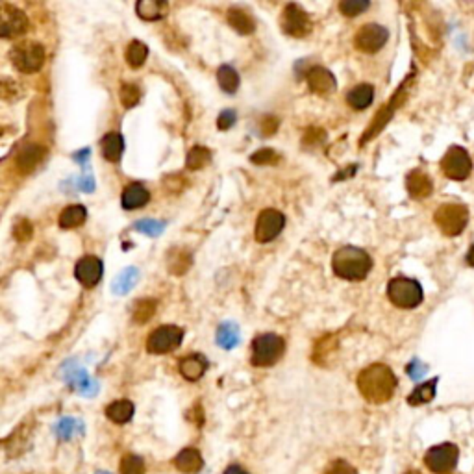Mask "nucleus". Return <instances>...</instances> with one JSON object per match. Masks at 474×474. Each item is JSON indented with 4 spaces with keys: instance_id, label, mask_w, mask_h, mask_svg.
Instances as JSON below:
<instances>
[{
    "instance_id": "9d476101",
    "label": "nucleus",
    "mask_w": 474,
    "mask_h": 474,
    "mask_svg": "<svg viewBox=\"0 0 474 474\" xmlns=\"http://www.w3.org/2000/svg\"><path fill=\"white\" fill-rule=\"evenodd\" d=\"M280 26L285 34L291 35V37H298V39L312 34L313 30L312 19L298 4H287L283 8Z\"/></svg>"
},
{
    "instance_id": "dca6fc26",
    "label": "nucleus",
    "mask_w": 474,
    "mask_h": 474,
    "mask_svg": "<svg viewBox=\"0 0 474 474\" xmlns=\"http://www.w3.org/2000/svg\"><path fill=\"white\" fill-rule=\"evenodd\" d=\"M406 189H408L411 198L424 200V198H428L434 193V182H432V178L424 171L415 169V171H411L406 176Z\"/></svg>"
},
{
    "instance_id": "cd10ccee",
    "label": "nucleus",
    "mask_w": 474,
    "mask_h": 474,
    "mask_svg": "<svg viewBox=\"0 0 474 474\" xmlns=\"http://www.w3.org/2000/svg\"><path fill=\"white\" fill-rule=\"evenodd\" d=\"M133 411H135V408L130 400H115L106 408V417L115 424H126V422L132 421Z\"/></svg>"
},
{
    "instance_id": "9b49d317",
    "label": "nucleus",
    "mask_w": 474,
    "mask_h": 474,
    "mask_svg": "<svg viewBox=\"0 0 474 474\" xmlns=\"http://www.w3.org/2000/svg\"><path fill=\"white\" fill-rule=\"evenodd\" d=\"M389 32L388 28H383L380 24L369 23L363 24L358 30V34L354 35V46L365 54H375L378 50H382L383 45L388 43Z\"/></svg>"
},
{
    "instance_id": "20e7f679",
    "label": "nucleus",
    "mask_w": 474,
    "mask_h": 474,
    "mask_svg": "<svg viewBox=\"0 0 474 474\" xmlns=\"http://www.w3.org/2000/svg\"><path fill=\"white\" fill-rule=\"evenodd\" d=\"M434 222L446 237L459 236L468 225V208L465 204L446 202L435 209Z\"/></svg>"
},
{
    "instance_id": "4c0bfd02",
    "label": "nucleus",
    "mask_w": 474,
    "mask_h": 474,
    "mask_svg": "<svg viewBox=\"0 0 474 474\" xmlns=\"http://www.w3.org/2000/svg\"><path fill=\"white\" fill-rule=\"evenodd\" d=\"M119 97H121V102L124 108H133V106H138L139 99H141V91L133 84H124L121 87V91H119Z\"/></svg>"
},
{
    "instance_id": "412c9836",
    "label": "nucleus",
    "mask_w": 474,
    "mask_h": 474,
    "mask_svg": "<svg viewBox=\"0 0 474 474\" xmlns=\"http://www.w3.org/2000/svg\"><path fill=\"white\" fill-rule=\"evenodd\" d=\"M193 263V256L187 249H171L167 254V269L171 274H185Z\"/></svg>"
},
{
    "instance_id": "a878e982",
    "label": "nucleus",
    "mask_w": 474,
    "mask_h": 474,
    "mask_svg": "<svg viewBox=\"0 0 474 474\" xmlns=\"http://www.w3.org/2000/svg\"><path fill=\"white\" fill-rule=\"evenodd\" d=\"M372 99H375V87L369 86V84H361V86H356L354 89H350V93L347 95V102L350 104V108L354 110H365L372 104Z\"/></svg>"
},
{
    "instance_id": "1a4fd4ad",
    "label": "nucleus",
    "mask_w": 474,
    "mask_h": 474,
    "mask_svg": "<svg viewBox=\"0 0 474 474\" xmlns=\"http://www.w3.org/2000/svg\"><path fill=\"white\" fill-rule=\"evenodd\" d=\"M184 339V330L174 324H165L152 332L146 339V350L151 354H167L178 348Z\"/></svg>"
},
{
    "instance_id": "f257e3e1",
    "label": "nucleus",
    "mask_w": 474,
    "mask_h": 474,
    "mask_svg": "<svg viewBox=\"0 0 474 474\" xmlns=\"http://www.w3.org/2000/svg\"><path fill=\"white\" fill-rule=\"evenodd\" d=\"M358 389L370 404H386L393 399L397 376L388 365L375 363L365 367L358 376Z\"/></svg>"
},
{
    "instance_id": "e433bc0d",
    "label": "nucleus",
    "mask_w": 474,
    "mask_h": 474,
    "mask_svg": "<svg viewBox=\"0 0 474 474\" xmlns=\"http://www.w3.org/2000/svg\"><path fill=\"white\" fill-rule=\"evenodd\" d=\"M369 2L367 0H343L339 4V12L347 17H356L359 13H363L365 10H369Z\"/></svg>"
},
{
    "instance_id": "39448f33",
    "label": "nucleus",
    "mask_w": 474,
    "mask_h": 474,
    "mask_svg": "<svg viewBox=\"0 0 474 474\" xmlns=\"http://www.w3.org/2000/svg\"><path fill=\"white\" fill-rule=\"evenodd\" d=\"M285 341L276 334H261L252 341L250 363L254 367H271L283 356Z\"/></svg>"
},
{
    "instance_id": "c756f323",
    "label": "nucleus",
    "mask_w": 474,
    "mask_h": 474,
    "mask_svg": "<svg viewBox=\"0 0 474 474\" xmlns=\"http://www.w3.org/2000/svg\"><path fill=\"white\" fill-rule=\"evenodd\" d=\"M217 345L225 350H231L239 345V326L234 323H222L217 328Z\"/></svg>"
},
{
    "instance_id": "37998d69",
    "label": "nucleus",
    "mask_w": 474,
    "mask_h": 474,
    "mask_svg": "<svg viewBox=\"0 0 474 474\" xmlns=\"http://www.w3.org/2000/svg\"><path fill=\"white\" fill-rule=\"evenodd\" d=\"M236 121H237L236 111L225 110L219 115V119H217V128H219V130H230V128L236 124Z\"/></svg>"
},
{
    "instance_id": "4be33fe9",
    "label": "nucleus",
    "mask_w": 474,
    "mask_h": 474,
    "mask_svg": "<svg viewBox=\"0 0 474 474\" xmlns=\"http://www.w3.org/2000/svg\"><path fill=\"white\" fill-rule=\"evenodd\" d=\"M135 12L143 21H160L167 15V2L162 0H141L135 4Z\"/></svg>"
},
{
    "instance_id": "09e8293b",
    "label": "nucleus",
    "mask_w": 474,
    "mask_h": 474,
    "mask_svg": "<svg viewBox=\"0 0 474 474\" xmlns=\"http://www.w3.org/2000/svg\"><path fill=\"white\" fill-rule=\"evenodd\" d=\"M467 263L471 267H474V245H473V247H471V250H468V252H467Z\"/></svg>"
},
{
    "instance_id": "6ab92c4d",
    "label": "nucleus",
    "mask_w": 474,
    "mask_h": 474,
    "mask_svg": "<svg viewBox=\"0 0 474 474\" xmlns=\"http://www.w3.org/2000/svg\"><path fill=\"white\" fill-rule=\"evenodd\" d=\"M173 465L184 474H197L204 467V459L197 448H184L173 459Z\"/></svg>"
},
{
    "instance_id": "b1692460",
    "label": "nucleus",
    "mask_w": 474,
    "mask_h": 474,
    "mask_svg": "<svg viewBox=\"0 0 474 474\" xmlns=\"http://www.w3.org/2000/svg\"><path fill=\"white\" fill-rule=\"evenodd\" d=\"M100 146H102V156H104L108 162L115 163L121 160L122 151H124V139H122L121 133L110 132L102 138Z\"/></svg>"
},
{
    "instance_id": "a211bd4d",
    "label": "nucleus",
    "mask_w": 474,
    "mask_h": 474,
    "mask_svg": "<svg viewBox=\"0 0 474 474\" xmlns=\"http://www.w3.org/2000/svg\"><path fill=\"white\" fill-rule=\"evenodd\" d=\"M45 154H46L45 146H41V145H26L24 149H21V152H19V156H17V162H15L19 173L21 174L34 173L35 169H37V165L45 160Z\"/></svg>"
},
{
    "instance_id": "c9c22d12",
    "label": "nucleus",
    "mask_w": 474,
    "mask_h": 474,
    "mask_svg": "<svg viewBox=\"0 0 474 474\" xmlns=\"http://www.w3.org/2000/svg\"><path fill=\"white\" fill-rule=\"evenodd\" d=\"M133 228L149 237H158L160 234H163V230H165V222L156 219H141L133 225Z\"/></svg>"
},
{
    "instance_id": "f8f14e48",
    "label": "nucleus",
    "mask_w": 474,
    "mask_h": 474,
    "mask_svg": "<svg viewBox=\"0 0 474 474\" xmlns=\"http://www.w3.org/2000/svg\"><path fill=\"white\" fill-rule=\"evenodd\" d=\"M285 226V217L276 209H263L256 220V241L260 243H269L274 237L280 236V231Z\"/></svg>"
},
{
    "instance_id": "de8ad7c7",
    "label": "nucleus",
    "mask_w": 474,
    "mask_h": 474,
    "mask_svg": "<svg viewBox=\"0 0 474 474\" xmlns=\"http://www.w3.org/2000/svg\"><path fill=\"white\" fill-rule=\"evenodd\" d=\"M222 474H249L241 465H228Z\"/></svg>"
},
{
    "instance_id": "2f4dec72",
    "label": "nucleus",
    "mask_w": 474,
    "mask_h": 474,
    "mask_svg": "<svg viewBox=\"0 0 474 474\" xmlns=\"http://www.w3.org/2000/svg\"><path fill=\"white\" fill-rule=\"evenodd\" d=\"M146 56H149V48H146V45L143 41H130V45H128L126 48V61L130 67L139 69L141 65L145 64Z\"/></svg>"
},
{
    "instance_id": "7c9ffc66",
    "label": "nucleus",
    "mask_w": 474,
    "mask_h": 474,
    "mask_svg": "<svg viewBox=\"0 0 474 474\" xmlns=\"http://www.w3.org/2000/svg\"><path fill=\"white\" fill-rule=\"evenodd\" d=\"M217 80H219L220 89L228 93V95H234L237 91V87H239V75H237V70L234 67H230V65L219 67V70H217Z\"/></svg>"
},
{
    "instance_id": "5701e85b",
    "label": "nucleus",
    "mask_w": 474,
    "mask_h": 474,
    "mask_svg": "<svg viewBox=\"0 0 474 474\" xmlns=\"http://www.w3.org/2000/svg\"><path fill=\"white\" fill-rule=\"evenodd\" d=\"M226 19H228L231 28L241 35H250L256 28L254 19L250 17L249 13L241 10V8H230L228 13H226Z\"/></svg>"
},
{
    "instance_id": "4468645a",
    "label": "nucleus",
    "mask_w": 474,
    "mask_h": 474,
    "mask_svg": "<svg viewBox=\"0 0 474 474\" xmlns=\"http://www.w3.org/2000/svg\"><path fill=\"white\" fill-rule=\"evenodd\" d=\"M102 272H104V265L97 256H86L75 267L76 280L84 287H95L102 280Z\"/></svg>"
},
{
    "instance_id": "58836bf2",
    "label": "nucleus",
    "mask_w": 474,
    "mask_h": 474,
    "mask_svg": "<svg viewBox=\"0 0 474 474\" xmlns=\"http://www.w3.org/2000/svg\"><path fill=\"white\" fill-rule=\"evenodd\" d=\"M250 162L256 163V165H276L280 162V154L272 149H261L250 156Z\"/></svg>"
},
{
    "instance_id": "79ce46f5",
    "label": "nucleus",
    "mask_w": 474,
    "mask_h": 474,
    "mask_svg": "<svg viewBox=\"0 0 474 474\" xmlns=\"http://www.w3.org/2000/svg\"><path fill=\"white\" fill-rule=\"evenodd\" d=\"M324 474H358V473H356V468H354L348 462H345V459H336V462H332L328 467H326Z\"/></svg>"
},
{
    "instance_id": "a18cd8bd",
    "label": "nucleus",
    "mask_w": 474,
    "mask_h": 474,
    "mask_svg": "<svg viewBox=\"0 0 474 474\" xmlns=\"http://www.w3.org/2000/svg\"><path fill=\"white\" fill-rule=\"evenodd\" d=\"M278 124H280V122H278L276 117H265V121H263V124H261L263 133H265V135H272V133L278 130Z\"/></svg>"
},
{
    "instance_id": "f3484780",
    "label": "nucleus",
    "mask_w": 474,
    "mask_h": 474,
    "mask_svg": "<svg viewBox=\"0 0 474 474\" xmlns=\"http://www.w3.org/2000/svg\"><path fill=\"white\" fill-rule=\"evenodd\" d=\"M180 375L184 376L189 382H197L208 370V359L202 354H187L185 358L180 359Z\"/></svg>"
},
{
    "instance_id": "49530a36",
    "label": "nucleus",
    "mask_w": 474,
    "mask_h": 474,
    "mask_svg": "<svg viewBox=\"0 0 474 474\" xmlns=\"http://www.w3.org/2000/svg\"><path fill=\"white\" fill-rule=\"evenodd\" d=\"M89 156H91V151H89V149H82L80 152H75V154H73V160H75L76 163H80V165H86Z\"/></svg>"
},
{
    "instance_id": "c03bdc74",
    "label": "nucleus",
    "mask_w": 474,
    "mask_h": 474,
    "mask_svg": "<svg viewBox=\"0 0 474 474\" xmlns=\"http://www.w3.org/2000/svg\"><path fill=\"white\" fill-rule=\"evenodd\" d=\"M76 187L84 193L95 191V180H93L91 174H82L80 178L76 180Z\"/></svg>"
},
{
    "instance_id": "393cba45",
    "label": "nucleus",
    "mask_w": 474,
    "mask_h": 474,
    "mask_svg": "<svg viewBox=\"0 0 474 474\" xmlns=\"http://www.w3.org/2000/svg\"><path fill=\"white\" fill-rule=\"evenodd\" d=\"M139 280V271L135 267H126L124 271L119 272L115 276V280L111 282V291L113 295H128L130 291L133 290V285L138 283Z\"/></svg>"
},
{
    "instance_id": "72a5a7b5",
    "label": "nucleus",
    "mask_w": 474,
    "mask_h": 474,
    "mask_svg": "<svg viewBox=\"0 0 474 474\" xmlns=\"http://www.w3.org/2000/svg\"><path fill=\"white\" fill-rule=\"evenodd\" d=\"M154 313H156V302L143 298V301L135 302V306H133V321L139 324H145L154 317Z\"/></svg>"
},
{
    "instance_id": "c85d7f7f",
    "label": "nucleus",
    "mask_w": 474,
    "mask_h": 474,
    "mask_svg": "<svg viewBox=\"0 0 474 474\" xmlns=\"http://www.w3.org/2000/svg\"><path fill=\"white\" fill-rule=\"evenodd\" d=\"M435 388H437V378H432L430 382H424L421 386H417L411 395L408 397V404L410 406H422L432 402L435 397Z\"/></svg>"
},
{
    "instance_id": "a19ab883",
    "label": "nucleus",
    "mask_w": 474,
    "mask_h": 474,
    "mask_svg": "<svg viewBox=\"0 0 474 474\" xmlns=\"http://www.w3.org/2000/svg\"><path fill=\"white\" fill-rule=\"evenodd\" d=\"M32 234H34V228H32V222L28 219L17 220L13 226V236L17 241H28Z\"/></svg>"
},
{
    "instance_id": "aec40b11",
    "label": "nucleus",
    "mask_w": 474,
    "mask_h": 474,
    "mask_svg": "<svg viewBox=\"0 0 474 474\" xmlns=\"http://www.w3.org/2000/svg\"><path fill=\"white\" fill-rule=\"evenodd\" d=\"M149 200H151V193H149L145 185L141 184L126 185L121 197V204L124 209L143 208Z\"/></svg>"
},
{
    "instance_id": "ddd939ff",
    "label": "nucleus",
    "mask_w": 474,
    "mask_h": 474,
    "mask_svg": "<svg viewBox=\"0 0 474 474\" xmlns=\"http://www.w3.org/2000/svg\"><path fill=\"white\" fill-rule=\"evenodd\" d=\"M28 30V19L21 12L19 8L10 6V4H2L0 8V35L4 39L10 37H17Z\"/></svg>"
},
{
    "instance_id": "0eeeda50",
    "label": "nucleus",
    "mask_w": 474,
    "mask_h": 474,
    "mask_svg": "<svg viewBox=\"0 0 474 474\" xmlns=\"http://www.w3.org/2000/svg\"><path fill=\"white\" fill-rule=\"evenodd\" d=\"M441 171L446 178L454 180V182H463L467 180L473 173V160L465 149L462 146H451L445 152V156L441 160Z\"/></svg>"
},
{
    "instance_id": "473e14b6",
    "label": "nucleus",
    "mask_w": 474,
    "mask_h": 474,
    "mask_svg": "<svg viewBox=\"0 0 474 474\" xmlns=\"http://www.w3.org/2000/svg\"><path fill=\"white\" fill-rule=\"evenodd\" d=\"M209 162H211V152L206 146H193L189 154H187L185 165L191 171H198V169L206 167Z\"/></svg>"
},
{
    "instance_id": "2eb2a0df",
    "label": "nucleus",
    "mask_w": 474,
    "mask_h": 474,
    "mask_svg": "<svg viewBox=\"0 0 474 474\" xmlns=\"http://www.w3.org/2000/svg\"><path fill=\"white\" fill-rule=\"evenodd\" d=\"M307 86L312 89L315 95H321V97H328L332 93L337 89V82L334 78V75L330 73L328 69L324 67H312L307 70Z\"/></svg>"
},
{
    "instance_id": "bb28decb",
    "label": "nucleus",
    "mask_w": 474,
    "mask_h": 474,
    "mask_svg": "<svg viewBox=\"0 0 474 474\" xmlns=\"http://www.w3.org/2000/svg\"><path fill=\"white\" fill-rule=\"evenodd\" d=\"M87 219V209L82 206V204H73V206H67V208L61 211L58 219V225L64 228V230H70V228H78L86 222Z\"/></svg>"
},
{
    "instance_id": "7ed1b4c3",
    "label": "nucleus",
    "mask_w": 474,
    "mask_h": 474,
    "mask_svg": "<svg viewBox=\"0 0 474 474\" xmlns=\"http://www.w3.org/2000/svg\"><path fill=\"white\" fill-rule=\"evenodd\" d=\"M388 296L391 304L400 310H413L424 301V291L413 278L397 276L388 283Z\"/></svg>"
},
{
    "instance_id": "f704fd0d",
    "label": "nucleus",
    "mask_w": 474,
    "mask_h": 474,
    "mask_svg": "<svg viewBox=\"0 0 474 474\" xmlns=\"http://www.w3.org/2000/svg\"><path fill=\"white\" fill-rule=\"evenodd\" d=\"M121 474H145L146 465L143 457L135 456V454H126L121 459Z\"/></svg>"
},
{
    "instance_id": "423d86ee",
    "label": "nucleus",
    "mask_w": 474,
    "mask_h": 474,
    "mask_svg": "<svg viewBox=\"0 0 474 474\" xmlns=\"http://www.w3.org/2000/svg\"><path fill=\"white\" fill-rule=\"evenodd\" d=\"M10 58L15 69L21 73H37L45 65V46L37 41H24L13 46Z\"/></svg>"
},
{
    "instance_id": "ea45409f",
    "label": "nucleus",
    "mask_w": 474,
    "mask_h": 474,
    "mask_svg": "<svg viewBox=\"0 0 474 474\" xmlns=\"http://www.w3.org/2000/svg\"><path fill=\"white\" fill-rule=\"evenodd\" d=\"M69 378L70 383H73V388L80 389L84 393H89V389L93 388V382L87 378V375L82 369L69 370Z\"/></svg>"
},
{
    "instance_id": "f03ea898",
    "label": "nucleus",
    "mask_w": 474,
    "mask_h": 474,
    "mask_svg": "<svg viewBox=\"0 0 474 474\" xmlns=\"http://www.w3.org/2000/svg\"><path fill=\"white\" fill-rule=\"evenodd\" d=\"M332 267L337 276L343 280H363L372 269V260L365 250L358 247H341L332 258Z\"/></svg>"
},
{
    "instance_id": "6e6552de",
    "label": "nucleus",
    "mask_w": 474,
    "mask_h": 474,
    "mask_svg": "<svg viewBox=\"0 0 474 474\" xmlns=\"http://www.w3.org/2000/svg\"><path fill=\"white\" fill-rule=\"evenodd\" d=\"M459 459V451L454 443H441L424 454V465L434 474H448L452 473Z\"/></svg>"
}]
</instances>
